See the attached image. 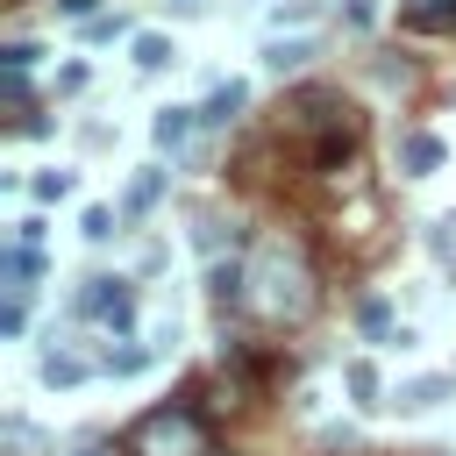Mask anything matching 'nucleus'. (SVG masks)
I'll return each instance as SVG.
<instances>
[{"instance_id":"5","label":"nucleus","mask_w":456,"mask_h":456,"mask_svg":"<svg viewBox=\"0 0 456 456\" xmlns=\"http://www.w3.org/2000/svg\"><path fill=\"white\" fill-rule=\"evenodd\" d=\"M306 57H321L314 36H264V64L285 78V71H306Z\"/></svg>"},{"instance_id":"28","label":"nucleus","mask_w":456,"mask_h":456,"mask_svg":"<svg viewBox=\"0 0 456 456\" xmlns=\"http://www.w3.org/2000/svg\"><path fill=\"white\" fill-rule=\"evenodd\" d=\"M171 7H200V0H171Z\"/></svg>"},{"instance_id":"3","label":"nucleus","mask_w":456,"mask_h":456,"mask_svg":"<svg viewBox=\"0 0 456 456\" xmlns=\"http://www.w3.org/2000/svg\"><path fill=\"white\" fill-rule=\"evenodd\" d=\"M71 314H78V321H100V328H114V335L128 342V328H135V292H128V278H86L78 299H71Z\"/></svg>"},{"instance_id":"7","label":"nucleus","mask_w":456,"mask_h":456,"mask_svg":"<svg viewBox=\"0 0 456 456\" xmlns=\"http://www.w3.org/2000/svg\"><path fill=\"white\" fill-rule=\"evenodd\" d=\"M435 164H442V135H428V128H406V135H399V171H406V178H428Z\"/></svg>"},{"instance_id":"25","label":"nucleus","mask_w":456,"mask_h":456,"mask_svg":"<svg viewBox=\"0 0 456 456\" xmlns=\"http://www.w3.org/2000/svg\"><path fill=\"white\" fill-rule=\"evenodd\" d=\"M57 14H71V21H93V0H50Z\"/></svg>"},{"instance_id":"2","label":"nucleus","mask_w":456,"mask_h":456,"mask_svg":"<svg viewBox=\"0 0 456 456\" xmlns=\"http://www.w3.org/2000/svg\"><path fill=\"white\" fill-rule=\"evenodd\" d=\"M128 449L135 456H207V420L192 406H157V413L135 420Z\"/></svg>"},{"instance_id":"1","label":"nucleus","mask_w":456,"mask_h":456,"mask_svg":"<svg viewBox=\"0 0 456 456\" xmlns=\"http://www.w3.org/2000/svg\"><path fill=\"white\" fill-rule=\"evenodd\" d=\"M242 306H249L256 321H271V328H292V321H306V314H314V271H306V256H299L285 235L256 242Z\"/></svg>"},{"instance_id":"22","label":"nucleus","mask_w":456,"mask_h":456,"mask_svg":"<svg viewBox=\"0 0 456 456\" xmlns=\"http://www.w3.org/2000/svg\"><path fill=\"white\" fill-rule=\"evenodd\" d=\"M0 93H7V107H28V71H0Z\"/></svg>"},{"instance_id":"12","label":"nucleus","mask_w":456,"mask_h":456,"mask_svg":"<svg viewBox=\"0 0 456 456\" xmlns=\"http://www.w3.org/2000/svg\"><path fill=\"white\" fill-rule=\"evenodd\" d=\"M86 378H93L86 356H71V349H43V385H86Z\"/></svg>"},{"instance_id":"27","label":"nucleus","mask_w":456,"mask_h":456,"mask_svg":"<svg viewBox=\"0 0 456 456\" xmlns=\"http://www.w3.org/2000/svg\"><path fill=\"white\" fill-rule=\"evenodd\" d=\"M78 456H114V449H100V442H93V449H78Z\"/></svg>"},{"instance_id":"8","label":"nucleus","mask_w":456,"mask_h":456,"mask_svg":"<svg viewBox=\"0 0 456 456\" xmlns=\"http://www.w3.org/2000/svg\"><path fill=\"white\" fill-rule=\"evenodd\" d=\"M128 57H135V71H164V64H178V43L142 28V36H128Z\"/></svg>"},{"instance_id":"15","label":"nucleus","mask_w":456,"mask_h":456,"mask_svg":"<svg viewBox=\"0 0 456 456\" xmlns=\"http://www.w3.org/2000/svg\"><path fill=\"white\" fill-rule=\"evenodd\" d=\"M28 192H36L43 207H57V200H71V192H78V178H71V171H36V178H28Z\"/></svg>"},{"instance_id":"20","label":"nucleus","mask_w":456,"mask_h":456,"mask_svg":"<svg viewBox=\"0 0 456 456\" xmlns=\"http://www.w3.org/2000/svg\"><path fill=\"white\" fill-rule=\"evenodd\" d=\"M107 36H128V14H93L86 21V43H107Z\"/></svg>"},{"instance_id":"10","label":"nucleus","mask_w":456,"mask_h":456,"mask_svg":"<svg viewBox=\"0 0 456 456\" xmlns=\"http://www.w3.org/2000/svg\"><path fill=\"white\" fill-rule=\"evenodd\" d=\"M164 185H171V171H157V164H150V171H142V178H135V185L121 192V221H135V214H150V207L164 200Z\"/></svg>"},{"instance_id":"9","label":"nucleus","mask_w":456,"mask_h":456,"mask_svg":"<svg viewBox=\"0 0 456 456\" xmlns=\"http://www.w3.org/2000/svg\"><path fill=\"white\" fill-rule=\"evenodd\" d=\"M200 128V107H164L157 121H150V135H157V150H185V135Z\"/></svg>"},{"instance_id":"19","label":"nucleus","mask_w":456,"mask_h":456,"mask_svg":"<svg viewBox=\"0 0 456 456\" xmlns=\"http://www.w3.org/2000/svg\"><path fill=\"white\" fill-rule=\"evenodd\" d=\"M36 57H43V50H36V43H21V36H14V43H0V71H28Z\"/></svg>"},{"instance_id":"21","label":"nucleus","mask_w":456,"mask_h":456,"mask_svg":"<svg viewBox=\"0 0 456 456\" xmlns=\"http://www.w3.org/2000/svg\"><path fill=\"white\" fill-rule=\"evenodd\" d=\"M335 7H342L349 28H370V21H378V0H335Z\"/></svg>"},{"instance_id":"24","label":"nucleus","mask_w":456,"mask_h":456,"mask_svg":"<svg viewBox=\"0 0 456 456\" xmlns=\"http://www.w3.org/2000/svg\"><path fill=\"white\" fill-rule=\"evenodd\" d=\"M21 328H28V306L7 299V306H0V335H21Z\"/></svg>"},{"instance_id":"18","label":"nucleus","mask_w":456,"mask_h":456,"mask_svg":"<svg viewBox=\"0 0 456 456\" xmlns=\"http://www.w3.org/2000/svg\"><path fill=\"white\" fill-rule=\"evenodd\" d=\"M114 221H121L114 207H86V214H78V235H86V242H107V235H114Z\"/></svg>"},{"instance_id":"16","label":"nucleus","mask_w":456,"mask_h":456,"mask_svg":"<svg viewBox=\"0 0 456 456\" xmlns=\"http://www.w3.org/2000/svg\"><path fill=\"white\" fill-rule=\"evenodd\" d=\"M356 321H363V335H385V342H399V328H392V306H385V299H363V306H356Z\"/></svg>"},{"instance_id":"26","label":"nucleus","mask_w":456,"mask_h":456,"mask_svg":"<svg viewBox=\"0 0 456 456\" xmlns=\"http://www.w3.org/2000/svg\"><path fill=\"white\" fill-rule=\"evenodd\" d=\"M413 14H420V21H435V14H456V0H413Z\"/></svg>"},{"instance_id":"23","label":"nucleus","mask_w":456,"mask_h":456,"mask_svg":"<svg viewBox=\"0 0 456 456\" xmlns=\"http://www.w3.org/2000/svg\"><path fill=\"white\" fill-rule=\"evenodd\" d=\"M14 249H43V221H36V214L14 221Z\"/></svg>"},{"instance_id":"14","label":"nucleus","mask_w":456,"mask_h":456,"mask_svg":"<svg viewBox=\"0 0 456 456\" xmlns=\"http://www.w3.org/2000/svg\"><path fill=\"white\" fill-rule=\"evenodd\" d=\"M342 385H349L356 406H378V363H370V356H356V363L342 370Z\"/></svg>"},{"instance_id":"13","label":"nucleus","mask_w":456,"mask_h":456,"mask_svg":"<svg viewBox=\"0 0 456 456\" xmlns=\"http://www.w3.org/2000/svg\"><path fill=\"white\" fill-rule=\"evenodd\" d=\"M150 363H157V349H150V342H128V349H107V356H100V370H107V378H135V370H150Z\"/></svg>"},{"instance_id":"17","label":"nucleus","mask_w":456,"mask_h":456,"mask_svg":"<svg viewBox=\"0 0 456 456\" xmlns=\"http://www.w3.org/2000/svg\"><path fill=\"white\" fill-rule=\"evenodd\" d=\"M321 14V0H285L278 14H271V36H285V28H299V21H314Z\"/></svg>"},{"instance_id":"11","label":"nucleus","mask_w":456,"mask_h":456,"mask_svg":"<svg viewBox=\"0 0 456 456\" xmlns=\"http://www.w3.org/2000/svg\"><path fill=\"white\" fill-rule=\"evenodd\" d=\"M449 399V378H413V385H399L392 392V406L399 413H428V406H442Z\"/></svg>"},{"instance_id":"4","label":"nucleus","mask_w":456,"mask_h":456,"mask_svg":"<svg viewBox=\"0 0 456 456\" xmlns=\"http://www.w3.org/2000/svg\"><path fill=\"white\" fill-rule=\"evenodd\" d=\"M36 271H43V249H0V285H7V299H21L28 306V292H36Z\"/></svg>"},{"instance_id":"6","label":"nucleus","mask_w":456,"mask_h":456,"mask_svg":"<svg viewBox=\"0 0 456 456\" xmlns=\"http://www.w3.org/2000/svg\"><path fill=\"white\" fill-rule=\"evenodd\" d=\"M242 100H249V86H242V78H221V86L200 100V128H228V121L242 114Z\"/></svg>"}]
</instances>
